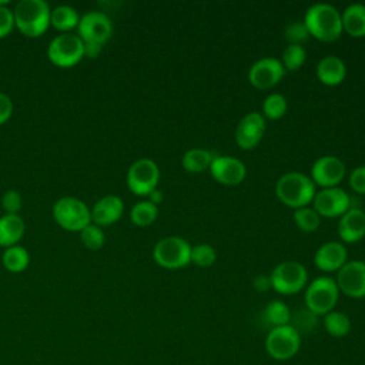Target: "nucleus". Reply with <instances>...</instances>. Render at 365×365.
I'll return each mask as SVG.
<instances>
[{
  "instance_id": "nucleus-40",
  "label": "nucleus",
  "mask_w": 365,
  "mask_h": 365,
  "mask_svg": "<svg viewBox=\"0 0 365 365\" xmlns=\"http://www.w3.org/2000/svg\"><path fill=\"white\" fill-rule=\"evenodd\" d=\"M13 114V101L11 98L4 94L0 93V125L4 124Z\"/></svg>"
},
{
  "instance_id": "nucleus-6",
  "label": "nucleus",
  "mask_w": 365,
  "mask_h": 365,
  "mask_svg": "<svg viewBox=\"0 0 365 365\" xmlns=\"http://www.w3.org/2000/svg\"><path fill=\"white\" fill-rule=\"evenodd\" d=\"M271 287L281 295H294L308 285V271L298 261H282L269 274Z\"/></svg>"
},
{
  "instance_id": "nucleus-7",
  "label": "nucleus",
  "mask_w": 365,
  "mask_h": 365,
  "mask_svg": "<svg viewBox=\"0 0 365 365\" xmlns=\"http://www.w3.org/2000/svg\"><path fill=\"white\" fill-rule=\"evenodd\" d=\"M191 245L181 237H164L153 248V258L157 265L165 269H180L190 264Z\"/></svg>"
},
{
  "instance_id": "nucleus-22",
  "label": "nucleus",
  "mask_w": 365,
  "mask_h": 365,
  "mask_svg": "<svg viewBox=\"0 0 365 365\" xmlns=\"http://www.w3.org/2000/svg\"><path fill=\"white\" fill-rule=\"evenodd\" d=\"M342 30L354 37L361 38L365 37V4L352 3L344 9L341 13Z\"/></svg>"
},
{
  "instance_id": "nucleus-25",
  "label": "nucleus",
  "mask_w": 365,
  "mask_h": 365,
  "mask_svg": "<svg viewBox=\"0 0 365 365\" xmlns=\"http://www.w3.org/2000/svg\"><path fill=\"white\" fill-rule=\"evenodd\" d=\"M78 21H80V14L78 11L71 7V6H67V4H61V6H57L51 10V14H50V24L61 31V33H67L70 31L71 29L77 27L78 26Z\"/></svg>"
},
{
  "instance_id": "nucleus-5",
  "label": "nucleus",
  "mask_w": 365,
  "mask_h": 365,
  "mask_svg": "<svg viewBox=\"0 0 365 365\" xmlns=\"http://www.w3.org/2000/svg\"><path fill=\"white\" fill-rule=\"evenodd\" d=\"M54 221L64 230L80 232L91 224V210L76 197H61L53 205Z\"/></svg>"
},
{
  "instance_id": "nucleus-23",
  "label": "nucleus",
  "mask_w": 365,
  "mask_h": 365,
  "mask_svg": "<svg viewBox=\"0 0 365 365\" xmlns=\"http://www.w3.org/2000/svg\"><path fill=\"white\" fill-rule=\"evenodd\" d=\"M26 224L19 214H4L0 217V247L17 245L23 238Z\"/></svg>"
},
{
  "instance_id": "nucleus-30",
  "label": "nucleus",
  "mask_w": 365,
  "mask_h": 365,
  "mask_svg": "<svg viewBox=\"0 0 365 365\" xmlns=\"http://www.w3.org/2000/svg\"><path fill=\"white\" fill-rule=\"evenodd\" d=\"M158 217V207L148 200L138 201L130 211V220L137 227H148Z\"/></svg>"
},
{
  "instance_id": "nucleus-43",
  "label": "nucleus",
  "mask_w": 365,
  "mask_h": 365,
  "mask_svg": "<svg viewBox=\"0 0 365 365\" xmlns=\"http://www.w3.org/2000/svg\"><path fill=\"white\" fill-rule=\"evenodd\" d=\"M147 197H148V201L153 202V204L157 205V207H158V204L163 201V192H161L160 190H157V188H155L153 192H150Z\"/></svg>"
},
{
  "instance_id": "nucleus-39",
  "label": "nucleus",
  "mask_w": 365,
  "mask_h": 365,
  "mask_svg": "<svg viewBox=\"0 0 365 365\" xmlns=\"http://www.w3.org/2000/svg\"><path fill=\"white\" fill-rule=\"evenodd\" d=\"M13 27H14L13 11L6 4H0V38L9 36Z\"/></svg>"
},
{
  "instance_id": "nucleus-19",
  "label": "nucleus",
  "mask_w": 365,
  "mask_h": 365,
  "mask_svg": "<svg viewBox=\"0 0 365 365\" xmlns=\"http://www.w3.org/2000/svg\"><path fill=\"white\" fill-rule=\"evenodd\" d=\"M124 212V202L118 195H104L91 208V222L107 227L117 222Z\"/></svg>"
},
{
  "instance_id": "nucleus-17",
  "label": "nucleus",
  "mask_w": 365,
  "mask_h": 365,
  "mask_svg": "<svg viewBox=\"0 0 365 365\" xmlns=\"http://www.w3.org/2000/svg\"><path fill=\"white\" fill-rule=\"evenodd\" d=\"M210 173L212 178L221 185L234 187L244 181L247 175V167L237 157L217 154L210 165Z\"/></svg>"
},
{
  "instance_id": "nucleus-42",
  "label": "nucleus",
  "mask_w": 365,
  "mask_h": 365,
  "mask_svg": "<svg viewBox=\"0 0 365 365\" xmlns=\"http://www.w3.org/2000/svg\"><path fill=\"white\" fill-rule=\"evenodd\" d=\"M103 46L97 43H84V57L88 58H96L101 53Z\"/></svg>"
},
{
  "instance_id": "nucleus-11",
  "label": "nucleus",
  "mask_w": 365,
  "mask_h": 365,
  "mask_svg": "<svg viewBox=\"0 0 365 365\" xmlns=\"http://www.w3.org/2000/svg\"><path fill=\"white\" fill-rule=\"evenodd\" d=\"M77 31L83 43H97L103 46L113 34V23L106 13L93 10L80 17Z\"/></svg>"
},
{
  "instance_id": "nucleus-28",
  "label": "nucleus",
  "mask_w": 365,
  "mask_h": 365,
  "mask_svg": "<svg viewBox=\"0 0 365 365\" xmlns=\"http://www.w3.org/2000/svg\"><path fill=\"white\" fill-rule=\"evenodd\" d=\"M1 262L4 268L10 272H23L30 262V255L27 250L21 245H13L9 248H4V252L1 255Z\"/></svg>"
},
{
  "instance_id": "nucleus-3",
  "label": "nucleus",
  "mask_w": 365,
  "mask_h": 365,
  "mask_svg": "<svg viewBox=\"0 0 365 365\" xmlns=\"http://www.w3.org/2000/svg\"><path fill=\"white\" fill-rule=\"evenodd\" d=\"M50 14L44 0H21L13 10L14 27L27 37H40L50 26Z\"/></svg>"
},
{
  "instance_id": "nucleus-16",
  "label": "nucleus",
  "mask_w": 365,
  "mask_h": 365,
  "mask_svg": "<svg viewBox=\"0 0 365 365\" xmlns=\"http://www.w3.org/2000/svg\"><path fill=\"white\" fill-rule=\"evenodd\" d=\"M265 130L267 120L264 118V115L258 111H251L240 120L234 135L235 143L242 150H252L261 143Z\"/></svg>"
},
{
  "instance_id": "nucleus-18",
  "label": "nucleus",
  "mask_w": 365,
  "mask_h": 365,
  "mask_svg": "<svg viewBox=\"0 0 365 365\" xmlns=\"http://www.w3.org/2000/svg\"><path fill=\"white\" fill-rule=\"evenodd\" d=\"M346 261L348 251L339 241L324 242L314 254V264L324 272H338Z\"/></svg>"
},
{
  "instance_id": "nucleus-38",
  "label": "nucleus",
  "mask_w": 365,
  "mask_h": 365,
  "mask_svg": "<svg viewBox=\"0 0 365 365\" xmlns=\"http://www.w3.org/2000/svg\"><path fill=\"white\" fill-rule=\"evenodd\" d=\"M348 182L352 191L365 195V165L355 167L348 177Z\"/></svg>"
},
{
  "instance_id": "nucleus-31",
  "label": "nucleus",
  "mask_w": 365,
  "mask_h": 365,
  "mask_svg": "<svg viewBox=\"0 0 365 365\" xmlns=\"http://www.w3.org/2000/svg\"><path fill=\"white\" fill-rule=\"evenodd\" d=\"M288 111V101L287 98L279 93H272L264 98L262 103V115L265 120H279L282 118Z\"/></svg>"
},
{
  "instance_id": "nucleus-9",
  "label": "nucleus",
  "mask_w": 365,
  "mask_h": 365,
  "mask_svg": "<svg viewBox=\"0 0 365 365\" xmlns=\"http://www.w3.org/2000/svg\"><path fill=\"white\" fill-rule=\"evenodd\" d=\"M47 57L57 67H73L84 57V43L77 34L61 33L50 41Z\"/></svg>"
},
{
  "instance_id": "nucleus-12",
  "label": "nucleus",
  "mask_w": 365,
  "mask_h": 365,
  "mask_svg": "<svg viewBox=\"0 0 365 365\" xmlns=\"http://www.w3.org/2000/svg\"><path fill=\"white\" fill-rule=\"evenodd\" d=\"M311 204L321 218H339L351 208V198L341 187H331L317 191Z\"/></svg>"
},
{
  "instance_id": "nucleus-8",
  "label": "nucleus",
  "mask_w": 365,
  "mask_h": 365,
  "mask_svg": "<svg viewBox=\"0 0 365 365\" xmlns=\"http://www.w3.org/2000/svg\"><path fill=\"white\" fill-rule=\"evenodd\" d=\"M265 351L275 361L294 358L301 348V335L288 324L271 328L265 336Z\"/></svg>"
},
{
  "instance_id": "nucleus-29",
  "label": "nucleus",
  "mask_w": 365,
  "mask_h": 365,
  "mask_svg": "<svg viewBox=\"0 0 365 365\" xmlns=\"http://www.w3.org/2000/svg\"><path fill=\"white\" fill-rule=\"evenodd\" d=\"M319 317L311 312L307 307H301L291 312V321L289 325L299 334V335H308L317 331L319 324Z\"/></svg>"
},
{
  "instance_id": "nucleus-1",
  "label": "nucleus",
  "mask_w": 365,
  "mask_h": 365,
  "mask_svg": "<svg viewBox=\"0 0 365 365\" xmlns=\"http://www.w3.org/2000/svg\"><path fill=\"white\" fill-rule=\"evenodd\" d=\"M302 21L305 23L309 36L324 43L336 41L344 33L341 13L329 3H315L309 6Z\"/></svg>"
},
{
  "instance_id": "nucleus-14",
  "label": "nucleus",
  "mask_w": 365,
  "mask_h": 365,
  "mask_svg": "<svg viewBox=\"0 0 365 365\" xmlns=\"http://www.w3.org/2000/svg\"><path fill=\"white\" fill-rule=\"evenodd\" d=\"M345 174L346 168L341 158L335 155H322L318 157L311 165L309 178L321 188H331L339 187V182H342Z\"/></svg>"
},
{
  "instance_id": "nucleus-37",
  "label": "nucleus",
  "mask_w": 365,
  "mask_h": 365,
  "mask_svg": "<svg viewBox=\"0 0 365 365\" xmlns=\"http://www.w3.org/2000/svg\"><path fill=\"white\" fill-rule=\"evenodd\" d=\"M23 205V198L17 190H7L1 197V208L6 214H19Z\"/></svg>"
},
{
  "instance_id": "nucleus-10",
  "label": "nucleus",
  "mask_w": 365,
  "mask_h": 365,
  "mask_svg": "<svg viewBox=\"0 0 365 365\" xmlns=\"http://www.w3.org/2000/svg\"><path fill=\"white\" fill-rule=\"evenodd\" d=\"M160 181V168L151 158L135 160L127 171L125 182L128 190L140 197H147L153 192Z\"/></svg>"
},
{
  "instance_id": "nucleus-36",
  "label": "nucleus",
  "mask_w": 365,
  "mask_h": 365,
  "mask_svg": "<svg viewBox=\"0 0 365 365\" xmlns=\"http://www.w3.org/2000/svg\"><path fill=\"white\" fill-rule=\"evenodd\" d=\"M284 36L288 44H298V46H302L311 37L302 20L289 21L284 29Z\"/></svg>"
},
{
  "instance_id": "nucleus-26",
  "label": "nucleus",
  "mask_w": 365,
  "mask_h": 365,
  "mask_svg": "<svg viewBox=\"0 0 365 365\" xmlns=\"http://www.w3.org/2000/svg\"><path fill=\"white\" fill-rule=\"evenodd\" d=\"M262 318L265 324L269 325V329L275 327L288 325L291 321V309L284 301L272 299L265 305L262 311Z\"/></svg>"
},
{
  "instance_id": "nucleus-4",
  "label": "nucleus",
  "mask_w": 365,
  "mask_h": 365,
  "mask_svg": "<svg viewBox=\"0 0 365 365\" xmlns=\"http://www.w3.org/2000/svg\"><path fill=\"white\" fill-rule=\"evenodd\" d=\"M339 299V289L334 278L328 275H321L314 278L305 287V307L318 317L335 309Z\"/></svg>"
},
{
  "instance_id": "nucleus-15",
  "label": "nucleus",
  "mask_w": 365,
  "mask_h": 365,
  "mask_svg": "<svg viewBox=\"0 0 365 365\" xmlns=\"http://www.w3.org/2000/svg\"><path fill=\"white\" fill-rule=\"evenodd\" d=\"M339 292L349 298H365V261L352 259L336 272Z\"/></svg>"
},
{
  "instance_id": "nucleus-33",
  "label": "nucleus",
  "mask_w": 365,
  "mask_h": 365,
  "mask_svg": "<svg viewBox=\"0 0 365 365\" xmlns=\"http://www.w3.org/2000/svg\"><path fill=\"white\" fill-rule=\"evenodd\" d=\"M307 60V51L304 46L298 44H288L281 57V63L285 68V71H297L299 70Z\"/></svg>"
},
{
  "instance_id": "nucleus-20",
  "label": "nucleus",
  "mask_w": 365,
  "mask_h": 365,
  "mask_svg": "<svg viewBox=\"0 0 365 365\" xmlns=\"http://www.w3.org/2000/svg\"><path fill=\"white\" fill-rule=\"evenodd\" d=\"M338 235L346 244H355L365 237V211L351 207L339 217Z\"/></svg>"
},
{
  "instance_id": "nucleus-24",
  "label": "nucleus",
  "mask_w": 365,
  "mask_h": 365,
  "mask_svg": "<svg viewBox=\"0 0 365 365\" xmlns=\"http://www.w3.org/2000/svg\"><path fill=\"white\" fill-rule=\"evenodd\" d=\"M215 153L205 148H191L187 150L181 158V165L187 173L197 174L205 170H210L212 160L215 158Z\"/></svg>"
},
{
  "instance_id": "nucleus-2",
  "label": "nucleus",
  "mask_w": 365,
  "mask_h": 365,
  "mask_svg": "<svg viewBox=\"0 0 365 365\" xmlns=\"http://www.w3.org/2000/svg\"><path fill=\"white\" fill-rule=\"evenodd\" d=\"M315 194L317 190L312 180L299 171H288L282 174L275 184L277 198L292 210L308 207Z\"/></svg>"
},
{
  "instance_id": "nucleus-35",
  "label": "nucleus",
  "mask_w": 365,
  "mask_h": 365,
  "mask_svg": "<svg viewBox=\"0 0 365 365\" xmlns=\"http://www.w3.org/2000/svg\"><path fill=\"white\" fill-rule=\"evenodd\" d=\"M215 259H217V252L212 245L197 244L191 247V257H190L191 264L200 268H208L215 262Z\"/></svg>"
},
{
  "instance_id": "nucleus-21",
  "label": "nucleus",
  "mask_w": 365,
  "mask_h": 365,
  "mask_svg": "<svg viewBox=\"0 0 365 365\" xmlns=\"http://www.w3.org/2000/svg\"><path fill=\"white\" fill-rule=\"evenodd\" d=\"M317 78L328 87L339 86L346 77V66L338 56H325L317 64Z\"/></svg>"
},
{
  "instance_id": "nucleus-32",
  "label": "nucleus",
  "mask_w": 365,
  "mask_h": 365,
  "mask_svg": "<svg viewBox=\"0 0 365 365\" xmlns=\"http://www.w3.org/2000/svg\"><path fill=\"white\" fill-rule=\"evenodd\" d=\"M294 222L304 232H314L321 225V217L312 207L294 210Z\"/></svg>"
},
{
  "instance_id": "nucleus-27",
  "label": "nucleus",
  "mask_w": 365,
  "mask_h": 365,
  "mask_svg": "<svg viewBox=\"0 0 365 365\" xmlns=\"http://www.w3.org/2000/svg\"><path fill=\"white\" fill-rule=\"evenodd\" d=\"M325 331L334 338H344L351 331V319L342 311H331L322 317Z\"/></svg>"
},
{
  "instance_id": "nucleus-34",
  "label": "nucleus",
  "mask_w": 365,
  "mask_h": 365,
  "mask_svg": "<svg viewBox=\"0 0 365 365\" xmlns=\"http://www.w3.org/2000/svg\"><path fill=\"white\" fill-rule=\"evenodd\" d=\"M80 240L83 245L90 251L100 250L106 242V234L101 227L96 224H88L86 228L80 231Z\"/></svg>"
},
{
  "instance_id": "nucleus-41",
  "label": "nucleus",
  "mask_w": 365,
  "mask_h": 365,
  "mask_svg": "<svg viewBox=\"0 0 365 365\" xmlns=\"http://www.w3.org/2000/svg\"><path fill=\"white\" fill-rule=\"evenodd\" d=\"M252 287L257 292H267L268 289H271V279H269V275H265V274H259L254 278L252 281Z\"/></svg>"
},
{
  "instance_id": "nucleus-13",
  "label": "nucleus",
  "mask_w": 365,
  "mask_h": 365,
  "mask_svg": "<svg viewBox=\"0 0 365 365\" xmlns=\"http://www.w3.org/2000/svg\"><path fill=\"white\" fill-rule=\"evenodd\" d=\"M285 76V68L277 57H262L248 70V80L257 90H269L275 87Z\"/></svg>"
}]
</instances>
